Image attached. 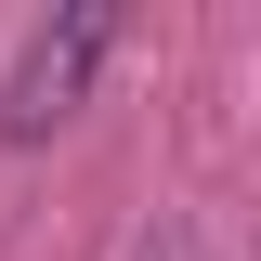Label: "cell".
Wrapping results in <instances>:
<instances>
[{"label":"cell","mask_w":261,"mask_h":261,"mask_svg":"<svg viewBox=\"0 0 261 261\" xmlns=\"http://www.w3.org/2000/svg\"><path fill=\"white\" fill-rule=\"evenodd\" d=\"M105 53H118V0H65V13H39L27 53H13V79H0V144H53V130L92 105Z\"/></svg>","instance_id":"6da1fadb"}]
</instances>
